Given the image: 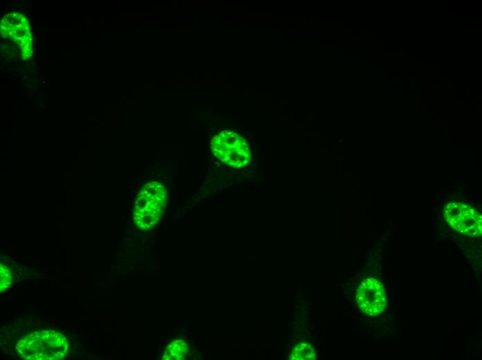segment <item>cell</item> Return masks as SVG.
<instances>
[{
	"mask_svg": "<svg viewBox=\"0 0 482 360\" xmlns=\"http://www.w3.org/2000/svg\"><path fill=\"white\" fill-rule=\"evenodd\" d=\"M68 348L64 334L54 330L30 332L16 345L18 354L30 360H60L66 356Z\"/></svg>",
	"mask_w": 482,
	"mask_h": 360,
	"instance_id": "6da1fadb",
	"label": "cell"
},
{
	"mask_svg": "<svg viewBox=\"0 0 482 360\" xmlns=\"http://www.w3.org/2000/svg\"><path fill=\"white\" fill-rule=\"evenodd\" d=\"M167 206V191L159 182L146 183L139 190L134 201L133 219L136 226L147 231L161 219Z\"/></svg>",
	"mask_w": 482,
	"mask_h": 360,
	"instance_id": "7a4b0ae2",
	"label": "cell"
},
{
	"mask_svg": "<svg viewBox=\"0 0 482 360\" xmlns=\"http://www.w3.org/2000/svg\"><path fill=\"white\" fill-rule=\"evenodd\" d=\"M212 152L224 164L234 168L245 166L251 159L246 140L238 133L222 132L211 142Z\"/></svg>",
	"mask_w": 482,
	"mask_h": 360,
	"instance_id": "3957f363",
	"label": "cell"
},
{
	"mask_svg": "<svg viewBox=\"0 0 482 360\" xmlns=\"http://www.w3.org/2000/svg\"><path fill=\"white\" fill-rule=\"evenodd\" d=\"M444 217L456 231L472 237L481 235V215L472 206L463 202H450L444 209Z\"/></svg>",
	"mask_w": 482,
	"mask_h": 360,
	"instance_id": "277c9868",
	"label": "cell"
},
{
	"mask_svg": "<svg viewBox=\"0 0 482 360\" xmlns=\"http://www.w3.org/2000/svg\"><path fill=\"white\" fill-rule=\"evenodd\" d=\"M359 309L370 316L382 313L386 305V296L382 284L377 279L368 278L359 285L357 294Z\"/></svg>",
	"mask_w": 482,
	"mask_h": 360,
	"instance_id": "5b68a950",
	"label": "cell"
},
{
	"mask_svg": "<svg viewBox=\"0 0 482 360\" xmlns=\"http://www.w3.org/2000/svg\"><path fill=\"white\" fill-rule=\"evenodd\" d=\"M190 350L188 341L179 338L172 340L166 348L163 359L181 360L186 359Z\"/></svg>",
	"mask_w": 482,
	"mask_h": 360,
	"instance_id": "8992f818",
	"label": "cell"
},
{
	"mask_svg": "<svg viewBox=\"0 0 482 360\" xmlns=\"http://www.w3.org/2000/svg\"><path fill=\"white\" fill-rule=\"evenodd\" d=\"M292 359H314V352L310 345L301 343L297 345L289 356Z\"/></svg>",
	"mask_w": 482,
	"mask_h": 360,
	"instance_id": "52a82bcc",
	"label": "cell"
},
{
	"mask_svg": "<svg viewBox=\"0 0 482 360\" xmlns=\"http://www.w3.org/2000/svg\"><path fill=\"white\" fill-rule=\"evenodd\" d=\"M0 288L1 293L6 291L12 283V273L8 268L3 264H0Z\"/></svg>",
	"mask_w": 482,
	"mask_h": 360,
	"instance_id": "ba28073f",
	"label": "cell"
}]
</instances>
